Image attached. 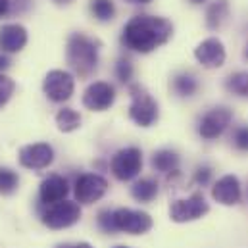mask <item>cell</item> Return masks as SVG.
<instances>
[{"instance_id": "1", "label": "cell", "mask_w": 248, "mask_h": 248, "mask_svg": "<svg viewBox=\"0 0 248 248\" xmlns=\"http://www.w3.org/2000/svg\"><path fill=\"white\" fill-rule=\"evenodd\" d=\"M173 35V25L170 19L160 16L137 14L124 27L122 43L125 48L140 54H148L158 46L166 45Z\"/></svg>"}, {"instance_id": "2", "label": "cell", "mask_w": 248, "mask_h": 248, "mask_svg": "<svg viewBox=\"0 0 248 248\" xmlns=\"http://www.w3.org/2000/svg\"><path fill=\"white\" fill-rule=\"evenodd\" d=\"M98 41L85 33H71L65 46V62L79 75L89 77L98 65Z\"/></svg>"}, {"instance_id": "3", "label": "cell", "mask_w": 248, "mask_h": 248, "mask_svg": "<svg viewBox=\"0 0 248 248\" xmlns=\"http://www.w3.org/2000/svg\"><path fill=\"white\" fill-rule=\"evenodd\" d=\"M129 96H131L129 118L139 127H150L158 122V114H160L158 102L144 87H140L139 83L129 85Z\"/></svg>"}, {"instance_id": "4", "label": "cell", "mask_w": 248, "mask_h": 248, "mask_svg": "<svg viewBox=\"0 0 248 248\" xmlns=\"http://www.w3.org/2000/svg\"><path fill=\"white\" fill-rule=\"evenodd\" d=\"M41 219L48 229H54V231L67 229L81 219V206H79V202L62 200L58 204L46 206Z\"/></svg>"}, {"instance_id": "5", "label": "cell", "mask_w": 248, "mask_h": 248, "mask_svg": "<svg viewBox=\"0 0 248 248\" xmlns=\"http://www.w3.org/2000/svg\"><path fill=\"white\" fill-rule=\"evenodd\" d=\"M112 219H114V229L127 235H144L152 229V217L140 210H131V208L112 210Z\"/></svg>"}, {"instance_id": "6", "label": "cell", "mask_w": 248, "mask_h": 248, "mask_svg": "<svg viewBox=\"0 0 248 248\" xmlns=\"http://www.w3.org/2000/svg\"><path fill=\"white\" fill-rule=\"evenodd\" d=\"M110 170L118 181H131L142 170V152L137 146H127L112 156Z\"/></svg>"}, {"instance_id": "7", "label": "cell", "mask_w": 248, "mask_h": 248, "mask_svg": "<svg viewBox=\"0 0 248 248\" xmlns=\"http://www.w3.org/2000/svg\"><path fill=\"white\" fill-rule=\"evenodd\" d=\"M210 212V206L204 198L202 192H192L188 198L175 200L170 206V217L175 223H186V221H194L204 217Z\"/></svg>"}, {"instance_id": "8", "label": "cell", "mask_w": 248, "mask_h": 248, "mask_svg": "<svg viewBox=\"0 0 248 248\" xmlns=\"http://www.w3.org/2000/svg\"><path fill=\"white\" fill-rule=\"evenodd\" d=\"M43 91L52 102H65L71 98V94L75 91V79L69 71L52 69L45 75Z\"/></svg>"}, {"instance_id": "9", "label": "cell", "mask_w": 248, "mask_h": 248, "mask_svg": "<svg viewBox=\"0 0 248 248\" xmlns=\"http://www.w3.org/2000/svg\"><path fill=\"white\" fill-rule=\"evenodd\" d=\"M116 102V89L106 81L91 83L83 93V106L91 112H104Z\"/></svg>"}, {"instance_id": "10", "label": "cell", "mask_w": 248, "mask_h": 248, "mask_svg": "<svg viewBox=\"0 0 248 248\" xmlns=\"http://www.w3.org/2000/svg\"><path fill=\"white\" fill-rule=\"evenodd\" d=\"M108 190V181L98 173H83L75 181V200L79 204H93L100 200Z\"/></svg>"}, {"instance_id": "11", "label": "cell", "mask_w": 248, "mask_h": 248, "mask_svg": "<svg viewBox=\"0 0 248 248\" xmlns=\"http://www.w3.org/2000/svg\"><path fill=\"white\" fill-rule=\"evenodd\" d=\"M231 120H233V112L229 108H225V106L212 108L202 116V120L198 124V133L202 139L214 140L229 127Z\"/></svg>"}, {"instance_id": "12", "label": "cell", "mask_w": 248, "mask_h": 248, "mask_svg": "<svg viewBox=\"0 0 248 248\" xmlns=\"http://www.w3.org/2000/svg\"><path fill=\"white\" fill-rule=\"evenodd\" d=\"M17 160L27 170H45L54 162V150L46 142H35L19 148Z\"/></svg>"}, {"instance_id": "13", "label": "cell", "mask_w": 248, "mask_h": 248, "mask_svg": "<svg viewBox=\"0 0 248 248\" xmlns=\"http://www.w3.org/2000/svg\"><path fill=\"white\" fill-rule=\"evenodd\" d=\"M194 58L198 60V63H202L204 67L216 69V67H221L225 63L227 52H225V46H223V43L219 39L210 37V39L202 41L194 48Z\"/></svg>"}, {"instance_id": "14", "label": "cell", "mask_w": 248, "mask_h": 248, "mask_svg": "<svg viewBox=\"0 0 248 248\" xmlns=\"http://www.w3.org/2000/svg\"><path fill=\"white\" fill-rule=\"evenodd\" d=\"M212 198L223 206H235L243 198V186L239 177L235 175H223L212 186Z\"/></svg>"}, {"instance_id": "15", "label": "cell", "mask_w": 248, "mask_h": 248, "mask_svg": "<svg viewBox=\"0 0 248 248\" xmlns=\"http://www.w3.org/2000/svg\"><path fill=\"white\" fill-rule=\"evenodd\" d=\"M27 45V29L19 23H4L0 27V52L16 54Z\"/></svg>"}, {"instance_id": "16", "label": "cell", "mask_w": 248, "mask_h": 248, "mask_svg": "<svg viewBox=\"0 0 248 248\" xmlns=\"http://www.w3.org/2000/svg\"><path fill=\"white\" fill-rule=\"evenodd\" d=\"M67 192H69L67 179L58 175V173H52L39 186V200L45 206H52V204H58V202L65 200Z\"/></svg>"}, {"instance_id": "17", "label": "cell", "mask_w": 248, "mask_h": 248, "mask_svg": "<svg viewBox=\"0 0 248 248\" xmlns=\"http://www.w3.org/2000/svg\"><path fill=\"white\" fill-rule=\"evenodd\" d=\"M229 17V0H214L206 10V27L216 31Z\"/></svg>"}, {"instance_id": "18", "label": "cell", "mask_w": 248, "mask_h": 248, "mask_svg": "<svg viewBox=\"0 0 248 248\" xmlns=\"http://www.w3.org/2000/svg\"><path fill=\"white\" fill-rule=\"evenodd\" d=\"M152 168L160 173H177L179 170V156L173 150H158L152 156Z\"/></svg>"}, {"instance_id": "19", "label": "cell", "mask_w": 248, "mask_h": 248, "mask_svg": "<svg viewBox=\"0 0 248 248\" xmlns=\"http://www.w3.org/2000/svg\"><path fill=\"white\" fill-rule=\"evenodd\" d=\"M158 194V183L154 179H139L131 186V196L137 202H152Z\"/></svg>"}, {"instance_id": "20", "label": "cell", "mask_w": 248, "mask_h": 248, "mask_svg": "<svg viewBox=\"0 0 248 248\" xmlns=\"http://www.w3.org/2000/svg\"><path fill=\"white\" fill-rule=\"evenodd\" d=\"M173 91L177 93V96L181 98H188L192 96L196 91H198V81L192 73H177L173 77V83H171Z\"/></svg>"}, {"instance_id": "21", "label": "cell", "mask_w": 248, "mask_h": 248, "mask_svg": "<svg viewBox=\"0 0 248 248\" xmlns=\"http://www.w3.org/2000/svg\"><path fill=\"white\" fill-rule=\"evenodd\" d=\"M56 125L63 133H71V131L81 127V116L73 108H62L56 114Z\"/></svg>"}, {"instance_id": "22", "label": "cell", "mask_w": 248, "mask_h": 248, "mask_svg": "<svg viewBox=\"0 0 248 248\" xmlns=\"http://www.w3.org/2000/svg\"><path fill=\"white\" fill-rule=\"evenodd\" d=\"M225 89L237 96H248V71H237L225 79Z\"/></svg>"}, {"instance_id": "23", "label": "cell", "mask_w": 248, "mask_h": 248, "mask_svg": "<svg viewBox=\"0 0 248 248\" xmlns=\"http://www.w3.org/2000/svg\"><path fill=\"white\" fill-rule=\"evenodd\" d=\"M89 8L98 21H112L116 16V6L112 0H91Z\"/></svg>"}, {"instance_id": "24", "label": "cell", "mask_w": 248, "mask_h": 248, "mask_svg": "<svg viewBox=\"0 0 248 248\" xmlns=\"http://www.w3.org/2000/svg\"><path fill=\"white\" fill-rule=\"evenodd\" d=\"M17 185H19L17 173L8 168H0V194H12Z\"/></svg>"}, {"instance_id": "25", "label": "cell", "mask_w": 248, "mask_h": 248, "mask_svg": "<svg viewBox=\"0 0 248 248\" xmlns=\"http://www.w3.org/2000/svg\"><path fill=\"white\" fill-rule=\"evenodd\" d=\"M14 91H16V83L8 75L0 73V108L8 104V100L12 98Z\"/></svg>"}, {"instance_id": "26", "label": "cell", "mask_w": 248, "mask_h": 248, "mask_svg": "<svg viewBox=\"0 0 248 248\" xmlns=\"http://www.w3.org/2000/svg\"><path fill=\"white\" fill-rule=\"evenodd\" d=\"M116 77L122 83H131L133 79V63L129 62L127 58H120L116 63Z\"/></svg>"}, {"instance_id": "27", "label": "cell", "mask_w": 248, "mask_h": 248, "mask_svg": "<svg viewBox=\"0 0 248 248\" xmlns=\"http://www.w3.org/2000/svg\"><path fill=\"white\" fill-rule=\"evenodd\" d=\"M233 144L239 150L248 152V125H241L233 131Z\"/></svg>"}, {"instance_id": "28", "label": "cell", "mask_w": 248, "mask_h": 248, "mask_svg": "<svg viewBox=\"0 0 248 248\" xmlns=\"http://www.w3.org/2000/svg\"><path fill=\"white\" fill-rule=\"evenodd\" d=\"M98 221V227L104 231V233H116L114 229V219H112V210H102L96 217Z\"/></svg>"}, {"instance_id": "29", "label": "cell", "mask_w": 248, "mask_h": 248, "mask_svg": "<svg viewBox=\"0 0 248 248\" xmlns=\"http://www.w3.org/2000/svg\"><path fill=\"white\" fill-rule=\"evenodd\" d=\"M210 179H212V168H208V166H200L196 171H194V181L198 183V185H208L210 183Z\"/></svg>"}, {"instance_id": "30", "label": "cell", "mask_w": 248, "mask_h": 248, "mask_svg": "<svg viewBox=\"0 0 248 248\" xmlns=\"http://www.w3.org/2000/svg\"><path fill=\"white\" fill-rule=\"evenodd\" d=\"M10 10H12V6H10V0H0V17L8 16V14H10Z\"/></svg>"}, {"instance_id": "31", "label": "cell", "mask_w": 248, "mask_h": 248, "mask_svg": "<svg viewBox=\"0 0 248 248\" xmlns=\"http://www.w3.org/2000/svg\"><path fill=\"white\" fill-rule=\"evenodd\" d=\"M8 65H10V58H8L6 54H2V52H0V71H2V69H6Z\"/></svg>"}, {"instance_id": "32", "label": "cell", "mask_w": 248, "mask_h": 248, "mask_svg": "<svg viewBox=\"0 0 248 248\" xmlns=\"http://www.w3.org/2000/svg\"><path fill=\"white\" fill-rule=\"evenodd\" d=\"M75 248H93V247H91L89 243H77V245H75Z\"/></svg>"}, {"instance_id": "33", "label": "cell", "mask_w": 248, "mask_h": 248, "mask_svg": "<svg viewBox=\"0 0 248 248\" xmlns=\"http://www.w3.org/2000/svg\"><path fill=\"white\" fill-rule=\"evenodd\" d=\"M129 2H133V4H148L152 0H129Z\"/></svg>"}, {"instance_id": "34", "label": "cell", "mask_w": 248, "mask_h": 248, "mask_svg": "<svg viewBox=\"0 0 248 248\" xmlns=\"http://www.w3.org/2000/svg\"><path fill=\"white\" fill-rule=\"evenodd\" d=\"M190 4H204V2H208V0H188Z\"/></svg>"}, {"instance_id": "35", "label": "cell", "mask_w": 248, "mask_h": 248, "mask_svg": "<svg viewBox=\"0 0 248 248\" xmlns=\"http://www.w3.org/2000/svg\"><path fill=\"white\" fill-rule=\"evenodd\" d=\"M58 248H75V245H60Z\"/></svg>"}, {"instance_id": "36", "label": "cell", "mask_w": 248, "mask_h": 248, "mask_svg": "<svg viewBox=\"0 0 248 248\" xmlns=\"http://www.w3.org/2000/svg\"><path fill=\"white\" fill-rule=\"evenodd\" d=\"M54 2H58V4H67L69 0H54Z\"/></svg>"}, {"instance_id": "37", "label": "cell", "mask_w": 248, "mask_h": 248, "mask_svg": "<svg viewBox=\"0 0 248 248\" xmlns=\"http://www.w3.org/2000/svg\"><path fill=\"white\" fill-rule=\"evenodd\" d=\"M243 54H245V58L248 60V45H247V48H245V52H243Z\"/></svg>"}, {"instance_id": "38", "label": "cell", "mask_w": 248, "mask_h": 248, "mask_svg": "<svg viewBox=\"0 0 248 248\" xmlns=\"http://www.w3.org/2000/svg\"><path fill=\"white\" fill-rule=\"evenodd\" d=\"M114 248H129V247H114Z\"/></svg>"}, {"instance_id": "39", "label": "cell", "mask_w": 248, "mask_h": 248, "mask_svg": "<svg viewBox=\"0 0 248 248\" xmlns=\"http://www.w3.org/2000/svg\"><path fill=\"white\" fill-rule=\"evenodd\" d=\"M247 196H248V190H247Z\"/></svg>"}]
</instances>
